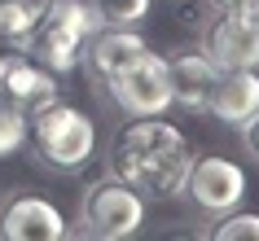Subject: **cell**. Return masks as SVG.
Segmentation results:
<instances>
[{
    "label": "cell",
    "instance_id": "obj_5",
    "mask_svg": "<svg viewBox=\"0 0 259 241\" xmlns=\"http://www.w3.org/2000/svg\"><path fill=\"white\" fill-rule=\"evenodd\" d=\"M101 88L127 119H145V114H167L171 110V66L154 49H145L137 62H127L119 75H110Z\"/></svg>",
    "mask_w": 259,
    "mask_h": 241
},
{
    "label": "cell",
    "instance_id": "obj_1",
    "mask_svg": "<svg viewBox=\"0 0 259 241\" xmlns=\"http://www.w3.org/2000/svg\"><path fill=\"white\" fill-rule=\"evenodd\" d=\"M189 167H193L189 140L163 114L132 119L110 145V175L132 184L141 198H176V193H185Z\"/></svg>",
    "mask_w": 259,
    "mask_h": 241
},
{
    "label": "cell",
    "instance_id": "obj_4",
    "mask_svg": "<svg viewBox=\"0 0 259 241\" xmlns=\"http://www.w3.org/2000/svg\"><path fill=\"white\" fill-rule=\"evenodd\" d=\"M145 224V198L123 180H101L79 202V232L93 241H123L137 237Z\"/></svg>",
    "mask_w": 259,
    "mask_h": 241
},
{
    "label": "cell",
    "instance_id": "obj_17",
    "mask_svg": "<svg viewBox=\"0 0 259 241\" xmlns=\"http://www.w3.org/2000/svg\"><path fill=\"white\" fill-rule=\"evenodd\" d=\"M242 140H246V154H250V158L259 162V114H255V119H250V123L242 127Z\"/></svg>",
    "mask_w": 259,
    "mask_h": 241
},
{
    "label": "cell",
    "instance_id": "obj_19",
    "mask_svg": "<svg viewBox=\"0 0 259 241\" xmlns=\"http://www.w3.org/2000/svg\"><path fill=\"white\" fill-rule=\"evenodd\" d=\"M255 14H259V5H255Z\"/></svg>",
    "mask_w": 259,
    "mask_h": 241
},
{
    "label": "cell",
    "instance_id": "obj_16",
    "mask_svg": "<svg viewBox=\"0 0 259 241\" xmlns=\"http://www.w3.org/2000/svg\"><path fill=\"white\" fill-rule=\"evenodd\" d=\"M93 5L101 9L106 27H137L150 14V0H93Z\"/></svg>",
    "mask_w": 259,
    "mask_h": 241
},
{
    "label": "cell",
    "instance_id": "obj_9",
    "mask_svg": "<svg viewBox=\"0 0 259 241\" xmlns=\"http://www.w3.org/2000/svg\"><path fill=\"white\" fill-rule=\"evenodd\" d=\"M57 75L40 62H31L22 53H0V101L18 106L22 114H35V110L53 106L57 101Z\"/></svg>",
    "mask_w": 259,
    "mask_h": 241
},
{
    "label": "cell",
    "instance_id": "obj_7",
    "mask_svg": "<svg viewBox=\"0 0 259 241\" xmlns=\"http://www.w3.org/2000/svg\"><path fill=\"white\" fill-rule=\"evenodd\" d=\"M185 193L198 211L206 215H224L233 206H242L246 198V171L233 158H220V154H202L193 158L189 175H185Z\"/></svg>",
    "mask_w": 259,
    "mask_h": 241
},
{
    "label": "cell",
    "instance_id": "obj_8",
    "mask_svg": "<svg viewBox=\"0 0 259 241\" xmlns=\"http://www.w3.org/2000/svg\"><path fill=\"white\" fill-rule=\"evenodd\" d=\"M0 237L5 241H66L70 228L49 198H40V193H9L0 202Z\"/></svg>",
    "mask_w": 259,
    "mask_h": 241
},
{
    "label": "cell",
    "instance_id": "obj_10",
    "mask_svg": "<svg viewBox=\"0 0 259 241\" xmlns=\"http://www.w3.org/2000/svg\"><path fill=\"white\" fill-rule=\"evenodd\" d=\"M167 66H171V106L189 110V114H202L211 92H215V83H220V66L202 49L167 57Z\"/></svg>",
    "mask_w": 259,
    "mask_h": 241
},
{
    "label": "cell",
    "instance_id": "obj_6",
    "mask_svg": "<svg viewBox=\"0 0 259 241\" xmlns=\"http://www.w3.org/2000/svg\"><path fill=\"white\" fill-rule=\"evenodd\" d=\"M202 53L220 70H259V14L255 9H215L202 27Z\"/></svg>",
    "mask_w": 259,
    "mask_h": 241
},
{
    "label": "cell",
    "instance_id": "obj_3",
    "mask_svg": "<svg viewBox=\"0 0 259 241\" xmlns=\"http://www.w3.org/2000/svg\"><path fill=\"white\" fill-rule=\"evenodd\" d=\"M27 140H31V149H35V158L44 167H53V171H79L97 149V127L83 110L66 106L57 97L53 106L31 114Z\"/></svg>",
    "mask_w": 259,
    "mask_h": 241
},
{
    "label": "cell",
    "instance_id": "obj_18",
    "mask_svg": "<svg viewBox=\"0 0 259 241\" xmlns=\"http://www.w3.org/2000/svg\"><path fill=\"white\" fill-rule=\"evenodd\" d=\"M211 9H255L259 0H206Z\"/></svg>",
    "mask_w": 259,
    "mask_h": 241
},
{
    "label": "cell",
    "instance_id": "obj_13",
    "mask_svg": "<svg viewBox=\"0 0 259 241\" xmlns=\"http://www.w3.org/2000/svg\"><path fill=\"white\" fill-rule=\"evenodd\" d=\"M44 14H49V0H0V40L27 49Z\"/></svg>",
    "mask_w": 259,
    "mask_h": 241
},
{
    "label": "cell",
    "instance_id": "obj_12",
    "mask_svg": "<svg viewBox=\"0 0 259 241\" xmlns=\"http://www.w3.org/2000/svg\"><path fill=\"white\" fill-rule=\"evenodd\" d=\"M145 49H150L145 35H137L132 27H101L93 40H88V49H83V66H88V75H93L97 83H106L110 75H119L127 62H137Z\"/></svg>",
    "mask_w": 259,
    "mask_h": 241
},
{
    "label": "cell",
    "instance_id": "obj_20",
    "mask_svg": "<svg viewBox=\"0 0 259 241\" xmlns=\"http://www.w3.org/2000/svg\"><path fill=\"white\" fill-rule=\"evenodd\" d=\"M0 53H5V49H0Z\"/></svg>",
    "mask_w": 259,
    "mask_h": 241
},
{
    "label": "cell",
    "instance_id": "obj_14",
    "mask_svg": "<svg viewBox=\"0 0 259 241\" xmlns=\"http://www.w3.org/2000/svg\"><path fill=\"white\" fill-rule=\"evenodd\" d=\"M27 127H31V119L22 110L0 101V158H14L18 149L27 145Z\"/></svg>",
    "mask_w": 259,
    "mask_h": 241
},
{
    "label": "cell",
    "instance_id": "obj_2",
    "mask_svg": "<svg viewBox=\"0 0 259 241\" xmlns=\"http://www.w3.org/2000/svg\"><path fill=\"white\" fill-rule=\"evenodd\" d=\"M101 27H106V18L93 0H49V14L35 27L27 49L53 75H70L83 66V49Z\"/></svg>",
    "mask_w": 259,
    "mask_h": 241
},
{
    "label": "cell",
    "instance_id": "obj_15",
    "mask_svg": "<svg viewBox=\"0 0 259 241\" xmlns=\"http://www.w3.org/2000/svg\"><path fill=\"white\" fill-rule=\"evenodd\" d=\"M211 237L215 241H259V215L233 206V211L220 215V224L211 228Z\"/></svg>",
    "mask_w": 259,
    "mask_h": 241
},
{
    "label": "cell",
    "instance_id": "obj_11",
    "mask_svg": "<svg viewBox=\"0 0 259 241\" xmlns=\"http://www.w3.org/2000/svg\"><path fill=\"white\" fill-rule=\"evenodd\" d=\"M206 114H215L224 127L242 132L259 114V70H220V83L206 101Z\"/></svg>",
    "mask_w": 259,
    "mask_h": 241
}]
</instances>
